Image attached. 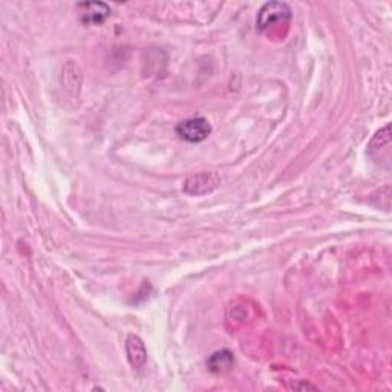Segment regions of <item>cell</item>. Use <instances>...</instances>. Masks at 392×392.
<instances>
[{
  "instance_id": "277c9868",
  "label": "cell",
  "mask_w": 392,
  "mask_h": 392,
  "mask_svg": "<svg viewBox=\"0 0 392 392\" xmlns=\"http://www.w3.org/2000/svg\"><path fill=\"white\" fill-rule=\"evenodd\" d=\"M77 11L83 23L100 25L111 14V8L102 2H83L77 5Z\"/></svg>"
},
{
  "instance_id": "8992f818",
  "label": "cell",
  "mask_w": 392,
  "mask_h": 392,
  "mask_svg": "<svg viewBox=\"0 0 392 392\" xmlns=\"http://www.w3.org/2000/svg\"><path fill=\"white\" fill-rule=\"evenodd\" d=\"M233 365H235V357H233V353L229 351V349H221V351H216L207 360V368L213 374L229 372V371H231Z\"/></svg>"
},
{
  "instance_id": "5b68a950",
  "label": "cell",
  "mask_w": 392,
  "mask_h": 392,
  "mask_svg": "<svg viewBox=\"0 0 392 392\" xmlns=\"http://www.w3.org/2000/svg\"><path fill=\"white\" fill-rule=\"evenodd\" d=\"M126 353H128V358L129 363L133 366L135 370H141L147 362V351L146 346L143 344L138 336H129L126 340Z\"/></svg>"
},
{
  "instance_id": "6da1fadb",
  "label": "cell",
  "mask_w": 392,
  "mask_h": 392,
  "mask_svg": "<svg viewBox=\"0 0 392 392\" xmlns=\"http://www.w3.org/2000/svg\"><path fill=\"white\" fill-rule=\"evenodd\" d=\"M291 18V11L287 4L282 2H270L265 4L259 15H257V29L265 31L273 27H276L278 23H287Z\"/></svg>"
},
{
  "instance_id": "3957f363",
  "label": "cell",
  "mask_w": 392,
  "mask_h": 392,
  "mask_svg": "<svg viewBox=\"0 0 392 392\" xmlns=\"http://www.w3.org/2000/svg\"><path fill=\"white\" fill-rule=\"evenodd\" d=\"M219 184V178L216 177L215 173L212 172H203L194 175L190 177L186 184H184V190L187 191L189 195H204V194H210Z\"/></svg>"
},
{
  "instance_id": "7a4b0ae2",
  "label": "cell",
  "mask_w": 392,
  "mask_h": 392,
  "mask_svg": "<svg viewBox=\"0 0 392 392\" xmlns=\"http://www.w3.org/2000/svg\"><path fill=\"white\" fill-rule=\"evenodd\" d=\"M210 123L204 116H194V119L181 121L177 126V135L189 143H201L210 135Z\"/></svg>"
}]
</instances>
